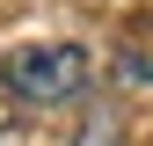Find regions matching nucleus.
<instances>
[{"label":"nucleus","instance_id":"obj_1","mask_svg":"<svg viewBox=\"0 0 153 146\" xmlns=\"http://www.w3.org/2000/svg\"><path fill=\"white\" fill-rule=\"evenodd\" d=\"M88 73H95V59L80 44H22V51H7L0 80L22 110H66L88 95Z\"/></svg>","mask_w":153,"mask_h":146},{"label":"nucleus","instance_id":"obj_2","mask_svg":"<svg viewBox=\"0 0 153 146\" xmlns=\"http://www.w3.org/2000/svg\"><path fill=\"white\" fill-rule=\"evenodd\" d=\"M73 146H124V124L109 117V110H88L80 132H73Z\"/></svg>","mask_w":153,"mask_h":146}]
</instances>
